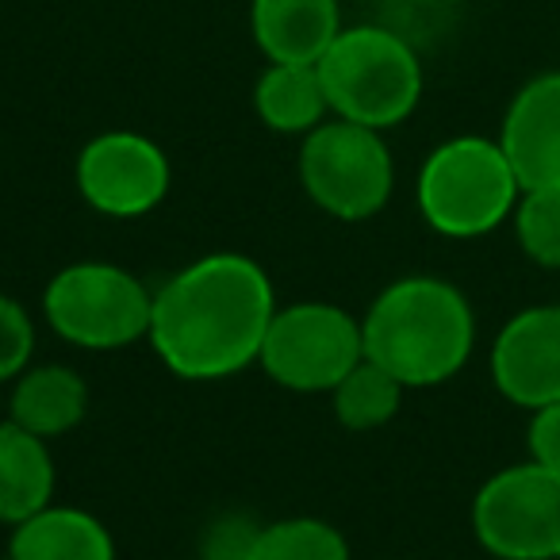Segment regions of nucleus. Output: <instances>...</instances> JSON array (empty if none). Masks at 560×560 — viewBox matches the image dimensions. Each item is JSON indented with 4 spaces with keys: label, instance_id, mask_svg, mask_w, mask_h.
Listing matches in <instances>:
<instances>
[{
    "label": "nucleus",
    "instance_id": "nucleus-22",
    "mask_svg": "<svg viewBox=\"0 0 560 560\" xmlns=\"http://www.w3.org/2000/svg\"><path fill=\"white\" fill-rule=\"evenodd\" d=\"M526 445H529V460L560 472V404L537 407L526 430Z\"/></svg>",
    "mask_w": 560,
    "mask_h": 560
},
{
    "label": "nucleus",
    "instance_id": "nucleus-19",
    "mask_svg": "<svg viewBox=\"0 0 560 560\" xmlns=\"http://www.w3.org/2000/svg\"><path fill=\"white\" fill-rule=\"evenodd\" d=\"M522 254L541 269H560V188H526L514 203Z\"/></svg>",
    "mask_w": 560,
    "mask_h": 560
},
{
    "label": "nucleus",
    "instance_id": "nucleus-21",
    "mask_svg": "<svg viewBox=\"0 0 560 560\" xmlns=\"http://www.w3.org/2000/svg\"><path fill=\"white\" fill-rule=\"evenodd\" d=\"M257 529L249 518H238V514H231V518H219L215 526L208 529V537H203V557L208 560H249V552H254V541H257Z\"/></svg>",
    "mask_w": 560,
    "mask_h": 560
},
{
    "label": "nucleus",
    "instance_id": "nucleus-9",
    "mask_svg": "<svg viewBox=\"0 0 560 560\" xmlns=\"http://www.w3.org/2000/svg\"><path fill=\"white\" fill-rule=\"evenodd\" d=\"M78 192L93 211L135 219L154 211L170 192V158L139 131H104L78 154Z\"/></svg>",
    "mask_w": 560,
    "mask_h": 560
},
{
    "label": "nucleus",
    "instance_id": "nucleus-13",
    "mask_svg": "<svg viewBox=\"0 0 560 560\" xmlns=\"http://www.w3.org/2000/svg\"><path fill=\"white\" fill-rule=\"evenodd\" d=\"M9 560H116V545L89 511L50 503L12 529Z\"/></svg>",
    "mask_w": 560,
    "mask_h": 560
},
{
    "label": "nucleus",
    "instance_id": "nucleus-1",
    "mask_svg": "<svg viewBox=\"0 0 560 560\" xmlns=\"http://www.w3.org/2000/svg\"><path fill=\"white\" fill-rule=\"evenodd\" d=\"M272 315V280L254 257L208 254L154 292L147 338L185 381H223L254 365Z\"/></svg>",
    "mask_w": 560,
    "mask_h": 560
},
{
    "label": "nucleus",
    "instance_id": "nucleus-8",
    "mask_svg": "<svg viewBox=\"0 0 560 560\" xmlns=\"http://www.w3.org/2000/svg\"><path fill=\"white\" fill-rule=\"evenodd\" d=\"M472 534L499 560H557L560 472L537 460L495 472L472 499Z\"/></svg>",
    "mask_w": 560,
    "mask_h": 560
},
{
    "label": "nucleus",
    "instance_id": "nucleus-11",
    "mask_svg": "<svg viewBox=\"0 0 560 560\" xmlns=\"http://www.w3.org/2000/svg\"><path fill=\"white\" fill-rule=\"evenodd\" d=\"M506 162L526 188H560V73L526 81L506 104L499 131Z\"/></svg>",
    "mask_w": 560,
    "mask_h": 560
},
{
    "label": "nucleus",
    "instance_id": "nucleus-12",
    "mask_svg": "<svg viewBox=\"0 0 560 560\" xmlns=\"http://www.w3.org/2000/svg\"><path fill=\"white\" fill-rule=\"evenodd\" d=\"M338 0H254L249 32L269 62L315 66L342 32Z\"/></svg>",
    "mask_w": 560,
    "mask_h": 560
},
{
    "label": "nucleus",
    "instance_id": "nucleus-5",
    "mask_svg": "<svg viewBox=\"0 0 560 560\" xmlns=\"http://www.w3.org/2000/svg\"><path fill=\"white\" fill-rule=\"evenodd\" d=\"M43 315L58 338L85 350H124L150 335L154 292L108 261L66 265L43 292Z\"/></svg>",
    "mask_w": 560,
    "mask_h": 560
},
{
    "label": "nucleus",
    "instance_id": "nucleus-2",
    "mask_svg": "<svg viewBox=\"0 0 560 560\" xmlns=\"http://www.w3.org/2000/svg\"><path fill=\"white\" fill-rule=\"evenodd\" d=\"M365 358L404 388H434L457 376L476 346L472 304L442 277H404L361 319Z\"/></svg>",
    "mask_w": 560,
    "mask_h": 560
},
{
    "label": "nucleus",
    "instance_id": "nucleus-18",
    "mask_svg": "<svg viewBox=\"0 0 560 560\" xmlns=\"http://www.w3.org/2000/svg\"><path fill=\"white\" fill-rule=\"evenodd\" d=\"M249 560H350V545L323 518H280L257 529Z\"/></svg>",
    "mask_w": 560,
    "mask_h": 560
},
{
    "label": "nucleus",
    "instance_id": "nucleus-20",
    "mask_svg": "<svg viewBox=\"0 0 560 560\" xmlns=\"http://www.w3.org/2000/svg\"><path fill=\"white\" fill-rule=\"evenodd\" d=\"M35 353V323L16 300L0 296V384L16 381Z\"/></svg>",
    "mask_w": 560,
    "mask_h": 560
},
{
    "label": "nucleus",
    "instance_id": "nucleus-14",
    "mask_svg": "<svg viewBox=\"0 0 560 560\" xmlns=\"http://www.w3.org/2000/svg\"><path fill=\"white\" fill-rule=\"evenodd\" d=\"M55 503V457L47 438L0 422V522L20 526Z\"/></svg>",
    "mask_w": 560,
    "mask_h": 560
},
{
    "label": "nucleus",
    "instance_id": "nucleus-23",
    "mask_svg": "<svg viewBox=\"0 0 560 560\" xmlns=\"http://www.w3.org/2000/svg\"><path fill=\"white\" fill-rule=\"evenodd\" d=\"M557 560H560V557H557Z\"/></svg>",
    "mask_w": 560,
    "mask_h": 560
},
{
    "label": "nucleus",
    "instance_id": "nucleus-15",
    "mask_svg": "<svg viewBox=\"0 0 560 560\" xmlns=\"http://www.w3.org/2000/svg\"><path fill=\"white\" fill-rule=\"evenodd\" d=\"M89 411V388L78 369L70 365H39L24 369L12 384L9 419L39 438H58L73 430Z\"/></svg>",
    "mask_w": 560,
    "mask_h": 560
},
{
    "label": "nucleus",
    "instance_id": "nucleus-3",
    "mask_svg": "<svg viewBox=\"0 0 560 560\" xmlns=\"http://www.w3.org/2000/svg\"><path fill=\"white\" fill-rule=\"evenodd\" d=\"M330 116L388 131L422 101V58L407 35L384 24L342 27L319 58Z\"/></svg>",
    "mask_w": 560,
    "mask_h": 560
},
{
    "label": "nucleus",
    "instance_id": "nucleus-17",
    "mask_svg": "<svg viewBox=\"0 0 560 560\" xmlns=\"http://www.w3.org/2000/svg\"><path fill=\"white\" fill-rule=\"evenodd\" d=\"M404 392L407 388L388 369L361 358L330 396H335V415L346 430H376L396 419L399 404H404Z\"/></svg>",
    "mask_w": 560,
    "mask_h": 560
},
{
    "label": "nucleus",
    "instance_id": "nucleus-4",
    "mask_svg": "<svg viewBox=\"0 0 560 560\" xmlns=\"http://www.w3.org/2000/svg\"><path fill=\"white\" fill-rule=\"evenodd\" d=\"M419 211L445 238H480L514 215L522 185L499 139L457 135L419 170Z\"/></svg>",
    "mask_w": 560,
    "mask_h": 560
},
{
    "label": "nucleus",
    "instance_id": "nucleus-6",
    "mask_svg": "<svg viewBox=\"0 0 560 560\" xmlns=\"http://www.w3.org/2000/svg\"><path fill=\"white\" fill-rule=\"evenodd\" d=\"M300 180L312 203H319L327 215L358 223L388 203L396 162L381 131L335 116L304 135Z\"/></svg>",
    "mask_w": 560,
    "mask_h": 560
},
{
    "label": "nucleus",
    "instance_id": "nucleus-10",
    "mask_svg": "<svg viewBox=\"0 0 560 560\" xmlns=\"http://www.w3.org/2000/svg\"><path fill=\"white\" fill-rule=\"evenodd\" d=\"M491 381L514 407L560 404V304L526 307L491 342Z\"/></svg>",
    "mask_w": 560,
    "mask_h": 560
},
{
    "label": "nucleus",
    "instance_id": "nucleus-16",
    "mask_svg": "<svg viewBox=\"0 0 560 560\" xmlns=\"http://www.w3.org/2000/svg\"><path fill=\"white\" fill-rule=\"evenodd\" d=\"M254 108L265 127L280 135H312L327 124L330 101L323 89L319 66L269 62L254 85Z\"/></svg>",
    "mask_w": 560,
    "mask_h": 560
},
{
    "label": "nucleus",
    "instance_id": "nucleus-7",
    "mask_svg": "<svg viewBox=\"0 0 560 560\" xmlns=\"http://www.w3.org/2000/svg\"><path fill=\"white\" fill-rule=\"evenodd\" d=\"M361 358V319L335 304H292L277 307L257 365L289 392H335Z\"/></svg>",
    "mask_w": 560,
    "mask_h": 560
}]
</instances>
